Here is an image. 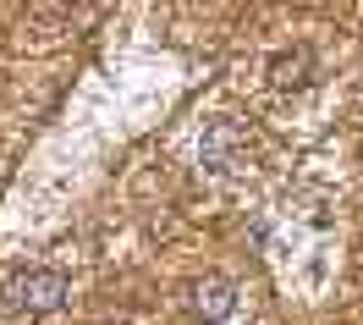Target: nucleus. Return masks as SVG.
<instances>
[{
  "mask_svg": "<svg viewBox=\"0 0 363 325\" xmlns=\"http://www.w3.org/2000/svg\"><path fill=\"white\" fill-rule=\"evenodd\" d=\"M187 309H193V314H199L204 325L226 320L231 309H237V287H231V281H220V276H209V281H199V287H193Z\"/></svg>",
  "mask_w": 363,
  "mask_h": 325,
  "instance_id": "nucleus-2",
  "label": "nucleus"
},
{
  "mask_svg": "<svg viewBox=\"0 0 363 325\" xmlns=\"http://www.w3.org/2000/svg\"><path fill=\"white\" fill-rule=\"evenodd\" d=\"M204 165L209 171H237L242 165V133L231 121H220V127L204 133Z\"/></svg>",
  "mask_w": 363,
  "mask_h": 325,
  "instance_id": "nucleus-3",
  "label": "nucleus"
},
{
  "mask_svg": "<svg viewBox=\"0 0 363 325\" xmlns=\"http://www.w3.org/2000/svg\"><path fill=\"white\" fill-rule=\"evenodd\" d=\"M314 67V55H308V50H297V55H281V61H275V83H281V89H292V83H303V72Z\"/></svg>",
  "mask_w": 363,
  "mask_h": 325,
  "instance_id": "nucleus-4",
  "label": "nucleus"
},
{
  "mask_svg": "<svg viewBox=\"0 0 363 325\" xmlns=\"http://www.w3.org/2000/svg\"><path fill=\"white\" fill-rule=\"evenodd\" d=\"M11 303L28 314H50V309L67 303V276L61 270H28V276L11 281Z\"/></svg>",
  "mask_w": 363,
  "mask_h": 325,
  "instance_id": "nucleus-1",
  "label": "nucleus"
}]
</instances>
